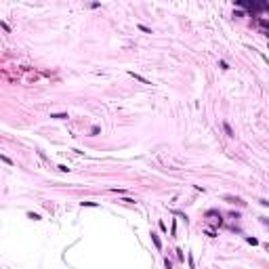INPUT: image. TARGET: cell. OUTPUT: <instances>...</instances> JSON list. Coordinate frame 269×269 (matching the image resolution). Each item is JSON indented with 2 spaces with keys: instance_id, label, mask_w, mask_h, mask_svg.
<instances>
[{
  "instance_id": "6",
  "label": "cell",
  "mask_w": 269,
  "mask_h": 269,
  "mask_svg": "<svg viewBox=\"0 0 269 269\" xmlns=\"http://www.w3.org/2000/svg\"><path fill=\"white\" fill-rule=\"evenodd\" d=\"M246 242H248V244H252V246H254V244H259V242H257V238H246Z\"/></svg>"
},
{
  "instance_id": "8",
  "label": "cell",
  "mask_w": 269,
  "mask_h": 269,
  "mask_svg": "<svg viewBox=\"0 0 269 269\" xmlns=\"http://www.w3.org/2000/svg\"><path fill=\"white\" fill-rule=\"evenodd\" d=\"M219 67H221V69H229V65H227L225 61H221V63H219Z\"/></svg>"
},
{
  "instance_id": "1",
  "label": "cell",
  "mask_w": 269,
  "mask_h": 269,
  "mask_svg": "<svg viewBox=\"0 0 269 269\" xmlns=\"http://www.w3.org/2000/svg\"><path fill=\"white\" fill-rule=\"evenodd\" d=\"M225 200H227V202H231V204H244L240 198H233V195H225Z\"/></svg>"
},
{
  "instance_id": "7",
  "label": "cell",
  "mask_w": 269,
  "mask_h": 269,
  "mask_svg": "<svg viewBox=\"0 0 269 269\" xmlns=\"http://www.w3.org/2000/svg\"><path fill=\"white\" fill-rule=\"evenodd\" d=\"M82 206H90V208H95V206H97V202H82Z\"/></svg>"
},
{
  "instance_id": "5",
  "label": "cell",
  "mask_w": 269,
  "mask_h": 269,
  "mask_svg": "<svg viewBox=\"0 0 269 269\" xmlns=\"http://www.w3.org/2000/svg\"><path fill=\"white\" fill-rule=\"evenodd\" d=\"M28 219H34V221H40V217L36 212H28Z\"/></svg>"
},
{
  "instance_id": "3",
  "label": "cell",
  "mask_w": 269,
  "mask_h": 269,
  "mask_svg": "<svg viewBox=\"0 0 269 269\" xmlns=\"http://www.w3.org/2000/svg\"><path fill=\"white\" fill-rule=\"evenodd\" d=\"M223 128H225V133H227L229 137H233V130H231V126L227 124V122H225V124H223Z\"/></svg>"
},
{
  "instance_id": "4",
  "label": "cell",
  "mask_w": 269,
  "mask_h": 269,
  "mask_svg": "<svg viewBox=\"0 0 269 269\" xmlns=\"http://www.w3.org/2000/svg\"><path fill=\"white\" fill-rule=\"evenodd\" d=\"M51 118H57V120H63V118H67V114H51Z\"/></svg>"
},
{
  "instance_id": "2",
  "label": "cell",
  "mask_w": 269,
  "mask_h": 269,
  "mask_svg": "<svg viewBox=\"0 0 269 269\" xmlns=\"http://www.w3.org/2000/svg\"><path fill=\"white\" fill-rule=\"evenodd\" d=\"M152 240H154V244H156V248H162V242H160V238H158L156 233H152Z\"/></svg>"
}]
</instances>
